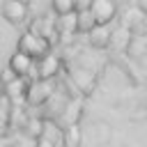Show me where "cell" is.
Instances as JSON below:
<instances>
[{"label": "cell", "mask_w": 147, "mask_h": 147, "mask_svg": "<svg viewBox=\"0 0 147 147\" xmlns=\"http://www.w3.org/2000/svg\"><path fill=\"white\" fill-rule=\"evenodd\" d=\"M92 16L96 25H110L117 16V5L115 0H92Z\"/></svg>", "instance_id": "7a4b0ae2"}, {"label": "cell", "mask_w": 147, "mask_h": 147, "mask_svg": "<svg viewBox=\"0 0 147 147\" xmlns=\"http://www.w3.org/2000/svg\"><path fill=\"white\" fill-rule=\"evenodd\" d=\"M62 145L64 147H78L80 145V129H78V124H67L64 129H62Z\"/></svg>", "instance_id": "30bf717a"}, {"label": "cell", "mask_w": 147, "mask_h": 147, "mask_svg": "<svg viewBox=\"0 0 147 147\" xmlns=\"http://www.w3.org/2000/svg\"><path fill=\"white\" fill-rule=\"evenodd\" d=\"M25 92H28V87H25V83H23V76H16L11 83L5 85V94H7L9 99H21V96H25Z\"/></svg>", "instance_id": "8fae6325"}, {"label": "cell", "mask_w": 147, "mask_h": 147, "mask_svg": "<svg viewBox=\"0 0 147 147\" xmlns=\"http://www.w3.org/2000/svg\"><path fill=\"white\" fill-rule=\"evenodd\" d=\"M57 30H64L67 34L76 32V11H71V14H64V16H60V18H57Z\"/></svg>", "instance_id": "7c38bea8"}, {"label": "cell", "mask_w": 147, "mask_h": 147, "mask_svg": "<svg viewBox=\"0 0 147 147\" xmlns=\"http://www.w3.org/2000/svg\"><path fill=\"white\" fill-rule=\"evenodd\" d=\"M74 7H76V11L90 9V7H92V0H74Z\"/></svg>", "instance_id": "e0dca14e"}, {"label": "cell", "mask_w": 147, "mask_h": 147, "mask_svg": "<svg viewBox=\"0 0 147 147\" xmlns=\"http://www.w3.org/2000/svg\"><path fill=\"white\" fill-rule=\"evenodd\" d=\"M21 2H25V5H30V2H32V0H21Z\"/></svg>", "instance_id": "d6986e66"}, {"label": "cell", "mask_w": 147, "mask_h": 147, "mask_svg": "<svg viewBox=\"0 0 147 147\" xmlns=\"http://www.w3.org/2000/svg\"><path fill=\"white\" fill-rule=\"evenodd\" d=\"M138 7H140L142 11H147V0H138Z\"/></svg>", "instance_id": "ac0fdd59"}, {"label": "cell", "mask_w": 147, "mask_h": 147, "mask_svg": "<svg viewBox=\"0 0 147 147\" xmlns=\"http://www.w3.org/2000/svg\"><path fill=\"white\" fill-rule=\"evenodd\" d=\"M51 7H53V11H55L57 16H64V14H71V11H76V7H74V0H51Z\"/></svg>", "instance_id": "4fadbf2b"}, {"label": "cell", "mask_w": 147, "mask_h": 147, "mask_svg": "<svg viewBox=\"0 0 147 147\" xmlns=\"http://www.w3.org/2000/svg\"><path fill=\"white\" fill-rule=\"evenodd\" d=\"M14 142H16V136H9V133L0 136V147H11Z\"/></svg>", "instance_id": "2e32d148"}, {"label": "cell", "mask_w": 147, "mask_h": 147, "mask_svg": "<svg viewBox=\"0 0 147 147\" xmlns=\"http://www.w3.org/2000/svg\"><path fill=\"white\" fill-rule=\"evenodd\" d=\"M0 11L9 23H23L28 18V5L21 0H5Z\"/></svg>", "instance_id": "5b68a950"}, {"label": "cell", "mask_w": 147, "mask_h": 147, "mask_svg": "<svg viewBox=\"0 0 147 147\" xmlns=\"http://www.w3.org/2000/svg\"><path fill=\"white\" fill-rule=\"evenodd\" d=\"M18 51H25L28 55H32L34 60L44 57L46 53H51V39L44 37V34H37L32 30L23 32L21 39H18Z\"/></svg>", "instance_id": "6da1fadb"}, {"label": "cell", "mask_w": 147, "mask_h": 147, "mask_svg": "<svg viewBox=\"0 0 147 147\" xmlns=\"http://www.w3.org/2000/svg\"><path fill=\"white\" fill-rule=\"evenodd\" d=\"M11 124V99L7 94H0V136L9 133Z\"/></svg>", "instance_id": "52a82bcc"}, {"label": "cell", "mask_w": 147, "mask_h": 147, "mask_svg": "<svg viewBox=\"0 0 147 147\" xmlns=\"http://www.w3.org/2000/svg\"><path fill=\"white\" fill-rule=\"evenodd\" d=\"M96 25L94 16H92V9H83V11H76V32H90L92 28Z\"/></svg>", "instance_id": "9c48e42d"}, {"label": "cell", "mask_w": 147, "mask_h": 147, "mask_svg": "<svg viewBox=\"0 0 147 147\" xmlns=\"http://www.w3.org/2000/svg\"><path fill=\"white\" fill-rule=\"evenodd\" d=\"M37 74V78H41V80H53L55 78V74H57V69H60V60H57V55H53V53H46L44 57H39V60H34V67H32Z\"/></svg>", "instance_id": "277c9868"}, {"label": "cell", "mask_w": 147, "mask_h": 147, "mask_svg": "<svg viewBox=\"0 0 147 147\" xmlns=\"http://www.w3.org/2000/svg\"><path fill=\"white\" fill-rule=\"evenodd\" d=\"M9 67L14 69L16 76H28V74L32 71V67H34V57L28 55L25 51H18V48H16V53L9 57Z\"/></svg>", "instance_id": "8992f818"}, {"label": "cell", "mask_w": 147, "mask_h": 147, "mask_svg": "<svg viewBox=\"0 0 147 147\" xmlns=\"http://www.w3.org/2000/svg\"><path fill=\"white\" fill-rule=\"evenodd\" d=\"M87 34H90V44L96 46V48H103V46L110 44V30H108V25H94Z\"/></svg>", "instance_id": "ba28073f"}, {"label": "cell", "mask_w": 147, "mask_h": 147, "mask_svg": "<svg viewBox=\"0 0 147 147\" xmlns=\"http://www.w3.org/2000/svg\"><path fill=\"white\" fill-rule=\"evenodd\" d=\"M25 96H28V101H30L32 106H41L46 99L53 96V80H41V78H37L32 85H28Z\"/></svg>", "instance_id": "3957f363"}, {"label": "cell", "mask_w": 147, "mask_h": 147, "mask_svg": "<svg viewBox=\"0 0 147 147\" xmlns=\"http://www.w3.org/2000/svg\"><path fill=\"white\" fill-rule=\"evenodd\" d=\"M14 78H16V74H14V69H11L9 64H7V69L2 71V85H7V83H11Z\"/></svg>", "instance_id": "9a60e30c"}, {"label": "cell", "mask_w": 147, "mask_h": 147, "mask_svg": "<svg viewBox=\"0 0 147 147\" xmlns=\"http://www.w3.org/2000/svg\"><path fill=\"white\" fill-rule=\"evenodd\" d=\"M11 147H34V138H25V136H21V138H16V142H14Z\"/></svg>", "instance_id": "5bb4252c"}]
</instances>
